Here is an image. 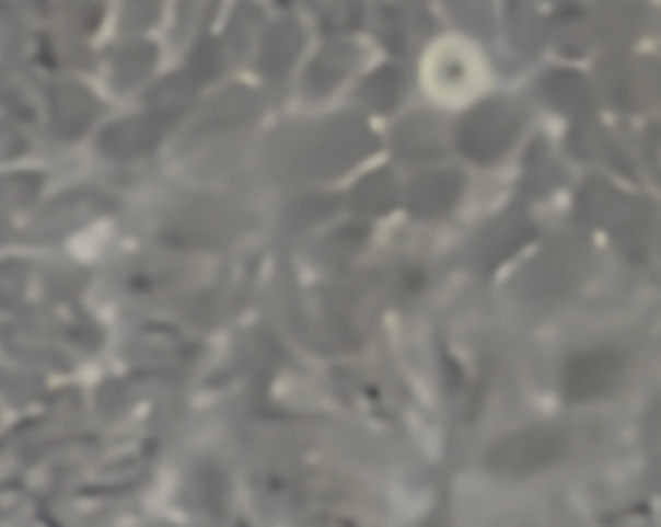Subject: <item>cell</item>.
Returning <instances> with one entry per match:
<instances>
[{"label": "cell", "instance_id": "obj_1", "mask_svg": "<svg viewBox=\"0 0 661 527\" xmlns=\"http://www.w3.org/2000/svg\"><path fill=\"white\" fill-rule=\"evenodd\" d=\"M623 370V360L612 352L584 354L570 366V398H595L607 393Z\"/></svg>", "mask_w": 661, "mask_h": 527}]
</instances>
